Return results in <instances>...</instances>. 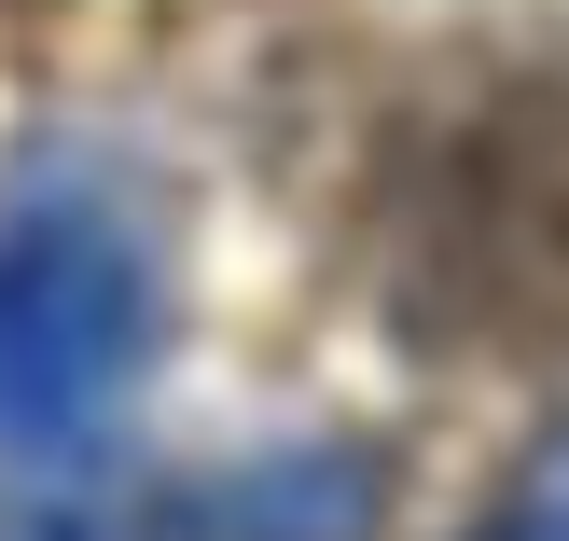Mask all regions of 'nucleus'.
Listing matches in <instances>:
<instances>
[{
    "label": "nucleus",
    "instance_id": "obj_2",
    "mask_svg": "<svg viewBox=\"0 0 569 541\" xmlns=\"http://www.w3.org/2000/svg\"><path fill=\"white\" fill-rule=\"evenodd\" d=\"M348 514H306V459L278 472H237V487L181 500V487H139V472H56V487H14L0 500V541H348Z\"/></svg>",
    "mask_w": 569,
    "mask_h": 541
},
{
    "label": "nucleus",
    "instance_id": "obj_3",
    "mask_svg": "<svg viewBox=\"0 0 569 541\" xmlns=\"http://www.w3.org/2000/svg\"><path fill=\"white\" fill-rule=\"evenodd\" d=\"M472 541H569V431H556L542 459H528L515 487L487 500V514H472Z\"/></svg>",
    "mask_w": 569,
    "mask_h": 541
},
{
    "label": "nucleus",
    "instance_id": "obj_1",
    "mask_svg": "<svg viewBox=\"0 0 569 541\" xmlns=\"http://www.w3.org/2000/svg\"><path fill=\"white\" fill-rule=\"evenodd\" d=\"M153 250L111 209L70 194H14L0 209V444H70L153 361Z\"/></svg>",
    "mask_w": 569,
    "mask_h": 541
}]
</instances>
